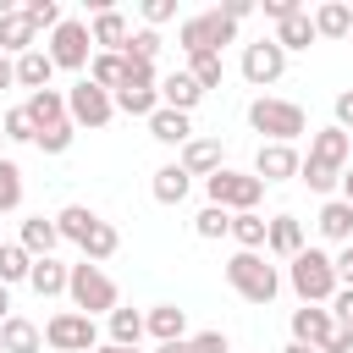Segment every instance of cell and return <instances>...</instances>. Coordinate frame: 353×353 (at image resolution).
Wrapping results in <instances>:
<instances>
[{
  "label": "cell",
  "instance_id": "cell-1",
  "mask_svg": "<svg viewBox=\"0 0 353 353\" xmlns=\"http://www.w3.org/2000/svg\"><path fill=\"white\" fill-rule=\"evenodd\" d=\"M287 287L303 298V303H331L336 298V265H331V254H320V248H303L298 259H287Z\"/></svg>",
  "mask_w": 353,
  "mask_h": 353
},
{
  "label": "cell",
  "instance_id": "cell-2",
  "mask_svg": "<svg viewBox=\"0 0 353 353\" xmlns=\"http://www.w3.org/2000/svg\"><path fill=\"white\" fill-rule=\"evenodd\" d=\"M226 281H232V292H237L243 303H270V298L281 292L276 265H265V254H254V248H237V254L226 259Z\"/></svg>",
  "mask_w": 353,
  "mask_h": 353
},
{
  "label": "cell",
  "instance_id": "cell-3",
  "mask_svg": "<svg viewBox=\"0 0 353 353\" xmlns=\"http://www.w3.org/2000/svg\"><path fill=\"white\" fill-rule=\"evenodd\" d=\"M66 298H72V309H77V314H88V320H99V314L110 320V314L121 309L116 281H110L99 265H88V259H83V265H72V287H66Z\"/></svg>",
  "mask_w": 353,
  "mask_h": 353
},
{
  "label": "cell",
  "instance_id": "cell-4",
  "mask_svg": "<svg viewBox=\"0 0 353 353\" xmlns=\"http://www.w3.org/2000/svg\"><path fill=\"white\" fill-rule=\"evenodd\" d=\"M248 127H254V132H265L270 143H292V138H303V132H309V116H303V105H292V99L259 94V99L248 105Z\"/></svg>",
  "mask_w": 353,
  "mask_h": 353
},
{
  "label": "cell",
  "instance_id": "cell-5",
  "mask_svg": "<svg viewBox=\"0 0 353 353\" xmlns=\"http://www.w3.org/2000/svg\"><path fill=\"white\" fill-rule=\"evenodd\" d=\"M232 39H237V22H232V17H221V6L176 22V44H182V55H188V61H193V55H221V44H232Z\"/></svg>",
  "mask_w": 353,
  "mask_h": 353
},
{
  "label": "cell",
  "instance_id": "cell-6",
  "mask_svg": "<svg viewBox=\"0 0 353 353\" xmlns=\"http://www.w3.org/2000/svg\"><path fill=\"white\" fill-rule=\"evenodd\" d=\"M204 193H210V204H221V210L243 215V210H259V199H265V182H259L254 171H232V165H221V171L204 182Z\"/></svg>",
  "mask_w": 353,
  "mask_h": 353
},
{
  "label": "cell",
  "instance_id": "cell-7",
  "mask_svg": "<svg viewBox=\"0 0 353 353\" xmlns=\"http://www.w3.org/2000/svg\"><path fill=\"white\" fill-rule=\"evenodd\" d=\"M44 347L50 353H94L99 347V325L88 314H77V309H61V314L44 320Z\"/></svg>",
  "mask_w": 353,
  "mask_h": 353
},
{
  "label": "cell",
  "instance_id": "cell-8",
  "mask_svg": "<svg viewBox=\"0 0 353 353\" xmlns=\"http://www.w3.org/2000/svg\"><path fill=\"white\" fill-rule=\"evenodd\" d=\"M50 61H55V72H83V77H88V61H94V33H88V22L66 17V22L50 33Z\"/></svg>",
  "mask_w": 353,
  "mask_h": 353
},
{
  "label": "cell",
  "instance_id": "cell-9",
  "mask_svg": "<svg viewBox=\"0 0 353 353\" xmlns=\"http://www.w3.org/2000/svg\"><path fill=\"white\" fill-rule=\"evenodd\" d=\"M66 116H72V127H105V121L116 116V94H105L99 83L77 77V83L66 88Z\"/></svg>",
  "mask_w": 353,
  "mask_h": 353
},
{
  "label": "cell",
  "instance_id": "cell-10",
  "mask_svg": "<svg viewBox=\"0 0 353 353\" xmlns=\"http://www.w3.org/2000/svg\"><path fill=\"white\" fill-rule=\"evenodd\" d=\"M281 72H287V50H281L276 39H254V44H243V77H248L254 88L276 83Z\"/></svg>",
  "mask_w": 353,
  "mask_h": 353
},
{
  "label": "cell",
  "instance_id": "cell-11",
  "mask_svg": "<svg viewBox=\"0 0 353 353\" xmlns=\"http://www.w3.org/2000/svg\"><path fill=\"white\" fill-rule=\"evenodd\" d=\"M298 165H303V154H298L292 143H259V154H254V176H259L265 188L298 176Z\"/></svg>",
  "mask_w": 353,
  "mask_h": 353
},
{
  "label": "cell",
  "instance_id": "cell-12",
  "mask_svg": "<svg viewBox=\"0 0 353 353\" xmlns=\"http://www.w3.org/2000/svg\"><path fill=\"white\" fill-rule=\"evenodd\" d=\"M331 331H336L331 303H303V309H292V342H303V347H325Z\"/></svg>",
  "mask_w": 353,
  "mask_h": 353
},
{
  "label": "cell",
  "instance_id": "cell-13",
  "mask_svg": "<svg viewBox=\"0 0 353 353\" xmlns=\"http://www.w3.org/2000/svg\"><path fill=\"white\" fill-rule=\"evenodd\" d=\"M88 33H94V50H110V55H121V50H127V39H132V28H127V17H121L116 6H94Z\"/></svg>",
  "mask_w": 353,
  "mask_h": 353
},
{
  "label": "cell",
  "instance_id": "cell-14",
  "mask_svg": "<svg viewBox=\"0 0 353 353\" xmlns=\"http://www.w3.org/2000/svg\"><path fill=\"white\" fill-rule=\"evenodd\" d=\"M28 50H39V28H33V17L17 6V11H6L0 17V55H28Z\"/></svg>",
  "mask_w": 353,
  "mask_h": 353
},
{
  "label": "cell",
  "instance_id": "cell-15",
  "mask_svg": "<svg viewBox=\"0 0 353 353\" xmlns=\"http://www.w3.org/2000/svg\"><path fill=\"white\" fill-rule=\"evenodd\" d=\"M199 99H204V88H199V77H193L188 66H182V72H165V77H160V105H165V110H182V116H188V110H193Z\"/></svg>",
  "mask_w": 353,
  "mask_h": 353
},
{
  "label": "cell",
  "instance_id": "cell-16",
  "mask_svg": "<svg viewBox=\"0 0 353 353\" xmlns=\"http://www.w3.org/2000/svg\"><path fill=\"white\" fill-rule=\"evenodd\" d=\"M347 154H353V132H342L336 121H331V127H320V132L309 138V160H325V165L347 171Z\"/></svg>",
  "mask_w": 353,
  "mask_h": 353
},
{
  "label": "cell",
  "instance_id": "cell-17",
  "mask_svg": "<svg viewBox=\"0 0 353 353\" xmlns=\"http://www.w3.org/2000/svg\"><path fill=\"white\" fill-rule=\"evenodd\" d=\"M176 165L188 171V176H215L221 171V138H188L182 143V154H176Z\"/></svg>",
  "mask_w": 353,
  "mask_h": 353
},
{
  "label": "cell",
  "instance_id": "cell-18",
  "mask_svg": "<svg viewBox=\"0 0 353 353\" xmlns=\"http://www.w3.org/2000/svg\"><path fill=\"white\" fill-rule=\"evenodd\" d=\"M33 259H50L55 248H61V226H55V215H28L22 221V237H17Z\"/></svg>",
  "mask_w": 353,
  "mask_h": 353
},
{
  "label": "cell",
  "instance_id": "cell-19",
  "mask_svg": "<svg viewBox=\"0 0 353 353\" xmlns=\"http://www.w3.org/2000/svg\"><path fill=\"white\" fill-rule=\"evenodd\" d=\"M314 226H320L325 243H342V248H347V243H353V204H347V199H325L320 215H314Z\"/></svg>",
  "mask_w": 353,
  "mask_h": 353
},
{
  "label": "cell",
  "instance_id": "cell-20",
  "mask_svg": "<svg viewBox=\"0 0 353 353\" xmlns=\"http://www.w3.org/2000/svg\"><path fill=\"white\" fill-rule=\"evenodd\" d=\"M149 138L165 143V149H182V143L193 138V121H188L182 110H165V105H160V110L149 116Z\"/></svg>",
  "mask_w": 353,
  "mask_h": 353
},
{
  "label": "cell",
  "instance_id": "cell-21",
  "mask_svg": "<svg viewBox=\"0 0 353 353\" xmlns=\"http://www.w3.org/2000/svg\"><path fill=\"white\" fill-rule=\"evenodd\" d=\"M265 248L281 254V259H298V254H303V221H298V215H270V237H265Z\"/></svg>",
  "mask_w": 353,
  "mask_h": 353
},
{
  "label": "cell",
  "instance_id": "cell-22",
  "mask_svg": "<svg viewBox=\"0 0 353 353\" xmlns=\"http://www.w3.org/2000/svg\"><path fill=\"white\" fill-rule=\"evenodd\" d=\"M28 287H33L39 298H61V292L72 287V265H61L55 254H50V259H33V276H28Z\"/></svg>",
  "mask_w": 353,
  "mask_h": 353
},
{
  "label": "cell",
  "instance_id": "cell-23",
  "mask_svg": "<svg viewBox=\"0 0 353 353\" xmlns=\"http://www.w3.org/2000/svg\"><path fill=\"white\" fill-rule=\"evenodd\" d=\"M0 347H6V353H44V331H39L28 314H11V320L0 325Z\"/></svg>",
  "mask_w": 353,
  "mask_h": 353
},
{
  "label": "cell",
  "instance_id": "cell-24",
  "mask_svg": "<svg viewBox=\"0 0 353 353\" xmlns=\"http://www.w3.org/2000/svg\"><path fill=\"white\" fill-rule=\"evenodd\" d=\"M50 77H55V61H50V50H44V44H39V50H28V55H17V83H22L28 94L50 88Z\"/></svg>",
  "mask_w": 353,
  "mask_h": 353
},
{
  "label": "cell",
  "instance_id": "cell-25",
  "mask_svg": "<svg viewBox=\"0 0 353 353\" xmlns=\"http://www.w3.org/2000/svg\"><path fill=\"white\" fill-rule=\"evenodd\" d=\"M28 116H33V127L44 132V127H55V121H72L66 116V94L61 88H39V94H28V105H22Z\"/></svg>",
  "mask_w": 353,
  "mask_h": 353
},
{
  "label": "cell",
  "instance_id": "cell-26",
  "mask_svg": "<svg viewBox=\"0 0 353 353\" xmlns=\"http://www.w3.org/2000/svg\"><path fill=\"white\" fill-rule=\"evenodd\" d=\"M188 188H193V176H188L176 160H171V165H160V171H154V182H149L154 204H165V210H171V204H182V199H188Z\"/></svg>",
  "mask_w": 353,
  "mask_h": 353
},
{
  "label": "cell",
  "instance_id": "cell-27",
  "mask_svg": "<svg viewBox=\"0 0 353 353\" xmlns=\"http://www.w3.org/2000/svg\"><path fill=\"white\" fill-rule=\"evenodd\" d=\"M143 320H149V336H154V342H188V336H182V331H188V309H176V303H154Z\"/></svg>",
  "mask_w": 353,
  "mask_h": 353
},
{
  "label": "cell",
  "instance_id": "cell-28",
  "mask_svg": "<svg viewBox=\"0 0 353 353\" xmlns=\"http://www.w3.org/2000/svg\"><path fill=\"white\" fill-rule=\"evenodd\" d=\"M270 39H276V44H281V50L292 55V50H309V44H314L320 33H314V17H309V11H298V17L276 22V33H270Z\"/></svg>",
  "mask_w": 353,
  "mask_h": 353
},
{
  "label": "cell",
  "instance_id": "cell-29",
  "mask_svg": "<svg viewBox=\"0 0 353 353\" xmlns=\"http://www.w3.org/2000/svg\"><path fill=\"white\" fill-rule=\"evenodd\" d=\"M88 83H99L105 94H116V88L127 83V55H110V50H94V61H88Z\"/></svg>",
  "mask_w": 353,
  "mask_h": 353
},
{
  "label": "cell",
  "instance_id": "cell-30",
  "mask_svg": "<svg viewBox=\"0 0 353 353\" xmlns=\"http://www.w3.org/2000/svg\"><path fill=\"white\" fill-rule=\"evenodd\" d=\"M314 33H320V39H347V33H353V6H347V0H325V6L314 11Z\"/></svg>",
  "mask_w": 353,
  "mask_h": 353
},
{
  "label": "cell",
  "instance_id": "cell-31",
  "mask_svg": "<svg viewBox=\"0 0 353 353\" xmlns=\"http://www.w3.org/2000/svg\"><path fill=\"white\" fill-rule=\"evenodd\" d=\"M265 237H270V221L259 215V210H243V215H232V243L237 248H265Z\"/></svg>",
  "mask_w": 353,
  "mask_h": 353
},
{
  "label": "cell",
  "instance_id": "cell-32",
  "mask_svg": "<svg viewBox=\"0 0 353 353\" xmlns=\"http://www.w3.org/2000/svg\"><path fill=\"white\" fill-rule=\"evenodd\" d=\"M77 248H83V259H88V265H105V259L121 248V232H116L110 221H94V232H88Z\"/></svg>",
  "mask_w": 353,
  "mask_h": 353
},
{
  "label": "cell",
  "instance_id": "cell-33",
  "mask_svg": "<svg viewBox=\"0 0 353 353\" xmlns=\"http://www.w3.org/2000/svg\"><path fill=\"white\" fill-rule=\"evenodd\" d=\"M33 276V254L22 243H0V287H17Z\"/></svg>",
  "mask_w": 353,
  "mask_h": 353
},
{
  "label": "cell",
  "instance_id": "cell-34",
  "mask_svg": "<svg viewBox=\"0 0 353 353\" xmlns=\"http://www.w3.org/2000/svg\"><path fill=\"white\" fill-rule=\"evenodd\" d=\"M94 221H99V215H94L88 204H66V210L55 215V226H61V243H83V237L94 232Z\"/></svg>",
  "mask_w": 353,
  "mask_h": 353
},
{
  "label": "cell",
  "instance_id": "cell-35",
  "mask_svg": "<svg viewBox=\"0 0 353 353\" xmlns=\"http://www.w3.org/2000/svg\"><path fill=\"white\" fill-rule=\"evenodd\" d=\"M116 110L121 116H154L160 110V88H116Z\"/></svg>",
  "mask_w": 353,
  "mask_h": 353
},
{
  "label": "cell",
  "instance_id": "cell-36",
  "mask_svg": "<svg viewBox=\"0 0 353 353\" xmlns=\"http://www.w3.org/2000/svg\"><path fill=\"white\" fill-rule=\"evenodd\" d=\"M143 331H149V320H143L138 309H116V314H110V342H116V347H138Z\"/></svg>",
  "mask_w": 353,
  "mask_h": 353
},
{
  "label": "cell",
  "instance_id": "cell-37",
  "mask_svg": "<svg viewBox=\"0 0 353 353\" xmlns=\"http://www.w3.org/2000/svg\"><path fill=\"white\" fill-rule=\"evenodd\" d=\"M193 232H199L204 243H215V237H232V210H221V204H204V210L193 215Z\"/></svg>",
  "mask_w": 353,
  "mask_h": 353
},
{
  "label": "cell",
  "instance_id": "cell-38",
  "mask_svg": "<svg viewBox=\"0 0 353 353\" xmlns=\"http://www.w3.org/2000/svg\"><path fill=\"white\" fill-rule=\"evenodd\" d=\"M0 127H6V143H39V127H33V116L17 105V110H6L0 116Z\"/></svg>",
  "mask_w": 353,
  "mask_h": 353
},
{
  "label": "cell",
  "instance_id": "cell-39",
  "mask_svg": "<svg viewBox=\"0 0 353 353\" xmlns=\"http://www.w3.org/2000/svg\"><path fill=\"white\" fill-rule=\"evenodd\" d=\"M298 176L309 182V193H331V188L342 182V171H336V165H325V160H303V165H298Z\"/></svg>",
  "mask_w": 353,
  "mask_h": 353
},
{
  "label": "cell",
  "instance_id": "cell-40",
  "mask_svg": "<svg viewBox=\"0 0 353 353\" xmlns=\"http://www.w3.org/2000/svg\"><path fill=\"white\" fill-rule=\"evenodd\" d=\"M127 61H143V66H154V55H160V33L154 28H138L132 39H127V50H121Z\"/></svg>",
  "mask_w": 353,
  "mask_h": 353
},
{
  "label": "cell",
  "instance_id": "cell-41",
  "mask_svg": "<svg viewBox=\"0 0 353 353\" xmlns=\"http://www.w3.org/2000/svg\"><path fill=\"white\" fill-rule=\"evenodd\" d=\"M188 72H193V77H199V88L210 94V88H221V77H226V61H221V55H193V61H188Z\"/></svg>",
  "mask_w": 353,
  "mask_h": 353
},
{
  "label": "cell",
  "instance_id": "cell-42",
  "mask_svg": "<svg viewBox=\"0 0 353 353\" xmlns=\"http://www.w3.org/2000/svg\"><path fill=\"white\" fill-rule=\"evenodd\" d=\"M17 204H22V171H17V160H0V215Z\"/></svg>",
  "mask_w": 353,
  "mask_h": 353
},
{
  "label": "cell",
  "instance_id": "cell-43",
  "mask_svg": "<svg viewBox=\"0 0 353 353\" xmlns=\"http://www.w3.org/2000/svg\"><path fill=\"white\" fill-rule=\"evenodd\" d=\"M72 138H77V127H72V121H55V127H44V132H39V143H33V149H44V154H66V149H72Z\"/></svg>",
  "mask_w": 353,
  "mask_h": 353
},
{
  "label": "cell",
  "instance_id": "cell-44",
  "mask_svg": "<svg viewBox=\"0 0 353 353\" xmlns=\"http://www.w3.org/2000/svg\"><path fill=\"white\" fill-rule=\"evenodd\" d=\"M22 11H28V17H33V28H50V33H55V28H61V22H66V17H61V6H55V0H28V6H22Z\"/></svg>",
  "mask_w": 353,
  "mask_h": 353
},
{
  "label": "cell",
  "instance_id": "cell-45",
  "mask_svg": "<svg viewBox=\"0 0 353 353\" xmlns=\"http://www.w3.org/2000/svg\"><path fill=\"white\" fill-rule=\"evenodd\" d=\"M188 353H232V342H226V331H199V336H188Z\"/></svg>",
  "mask_w": 353,
  "mask_h": 353
},
{
  "label": "cell",
  "instance_id": "cell-46",
  "mask_svg": "<svg viewBox=\"0 0 353 353\" xmlns=\"http://www.w3.org/2000/svg\"><path fill=\"white\" fill-rule=\"evenodd\" d=\"M176 17V0H143V22L149 28H160V22H171Z\"/></svg>",
  "mask_w": 353,
  "mask_h": 353
},
{
  "label": "cell",
  "instance_id": "cell-47",
  "mask_svg": "<svg viewBox=\"0 0 353 353\" xmlns=\"http://www.w3.org/2000/svg\"><path fill=\"white\" fill-rule=\"evenodd\" d=\"M331 320H336V325H353V287H336V298H331Z\"/></svg>",
  "mask_w": 353,
  "mask_h": 353
},
{
  "label": "cell",
  "instance_id": "cell-48",
  "mask_svg": "<svg viewBox=\"0 0 353 353\" xmlns=\"http://www.w3.org/2000/svg\"><path fill=\"white\" fill-rule=\"evenodd\" d=\"M331 110H336V127H342V132H353V88H342Z\"/></svg>",
  "mask_w": 353,
  "mask_h": 353
},
{
  "label": "cell",
  "instance_id": "cell-49",
  "mask_svg": "<svg viewBox=\"0 0 353 353\" xmlns=\"http://www.w3.org/2000/svg\"><path fill=\"white\" fill-rule=\"evenodd\" d=\"M331 265H336V281H342V287H353V243H347V248H336V254H331Z\"/></svg>",
  "mask_w": 353,
  "mask_h": 353
},
{
  "label": "cell",
  "instance_id": "cell-50",
  "mask_svg": "<svg viewBox=\"0 0 353 353\" xmlns=\"http://www.w3.org/2000/svg\"><path fill=\"white\" fill-rule=\"evenodd\" d=\"M298 11H303L298 0H265V17H270V22H287V17H298Z\"/></svg>",
  "mask_w": 353,
  "mask_h": 353
},
{
  "label": "cell",
  "instance_id": "cell-51",
  "mask_svg": "<svg viewBox=\"0 0 353 353\" xmlns=\"http://www.w3.org/2000/svg\"><path fill=\"white\" fill-rule=\"evenodd\" d=\"M320 353H353V325H336V331H331V342H325Z\"/></svg>",
  "mask_w": 353,
  "mask_h": 353
},
{
  "label": "cell",
  "instance_id": "cell-52",
  "mask_svg": "<svg viewBox=\"0 0 353 353\" xmlns=\"http://www.w3.org/2000/svg\"><path fill=\"white\" fill-rule=\"evenodd\" d=\"M221 17H232V22H243V17H254V6H248V0H226V6H221Z\"/></svg>",
  "mask_w": 353,
  "mask_h": 353
},
{
  "label": "cell",
  "instance_id": "cell-53",
  "mask_svg": "<svg viewBox=\"0 0 353 353\" xmlns=\"http://www.w3.org/2000/svg\"><path fill=\"white\" fill-rule=\"evenodd\" d=\"M11 83H17V61H11V55H0V88H11Z\"/></svg>",
  "mask_w": 353,
  "mask_h": 353
},
{
  "label": "cell",
  "instance_id": "cell-54",
  "mask_svg": "<svg viewBox=\"0 0 353 353\" xmlns=\"http://www.w3.org/2000/svg\"><path fill=\"white\" fill-rule=\"evenodd\" d=\"M11 320V287H0V325Z\"/></svg>",
  "mask_w": 353,
  "mask_h": 353
},
{
  "label": "cell",
  "instance_id": "cell-55",
  "mask_svg": "<svg viewBox=\"0 0 353 353\" xmlns=\"http://www.w3.org/2000/svg\"><path fill=\"white\" fill-rule=\"evenodd\" d=\"M154 353H188V342H160Z\"/></svg>",
  "mask_w": 353,
  "mask_h": 353
},
{
  "label": "cell",
  "instance_id": "cell-56",
  "mask_svg": "<svg viewBox=\"0 0 353 353\" xmlns=\"http://www.w3.org/2000/svg\"><path fill=\"white\" fill-rule=\"evenodd\" d=\"M342 199L353 204V171H342Z\"/></svg>",
  "mask_w": 353,
  "mask_h": 353
},
{
  "label": "cell",
  "instance_id": "cell-57",
  "mask_svg": "<svg viewBox=\"0 0 353 353\" xmlns=\"http://www.w3.org/2000/svg\"><path fill=\"white\" fill-rule=\"evenodd\" d=\"M94 353H138V347H116V342H99Z\"/></svg>",
  "mask_w": 353,
  "mask_h": 353
},
{
  "label": "cell",
  "instance_id": "cell-58",
  "mask_svg": "<svg viewBox=\"0 0 353 353\" xmlns=\"http://www.w3.org/2000/svg\"><path fill=\"white\" fill-rule=\"evenodd\" d=\"M281 353H320V347H303V342H287Z\"/></svg>",
  "mask_w": 353,
  "mask_h": 353
},
{
  "label": "cell",
  "instance_id": "cell-59",
  "mask_svg": "<svg viewBox=\"0 0 353 353\" xmlns=\"http://www.w3.org/2000/svg\"><path fill=\"white\" fill-rule=\"evenodd\" d=\"M0 143H6V127H0Z\"/></svg>",
  "mask_w": 353,
  "mask_h": 353
},
{
  "label": "cell",
  "instance_id": "cell-60",
  "mask_svg": "<svg viewBox=\"0 0 353 353\" xmlns=\"http://www.w3.org/2000/svg\"><path fill=\"white\" fill-rule=\"evenodd\" d=\"M347 44H353V33H347Z\"/></svg>",
  "mask_w": 353,
  "mask_h": 353
},
{
  "label": "cell",
  "instance_id": "cell-61",
  "mask_svg": "<svg viewBox=\"0 0 353 353\" xmlns=\"http://www.w3.org/2000/svg\"><path fill=\"white\" fill-rule=\"evenodd\" d=\"M0 353H6V347H0Z\"/></svg>",
  "mask_w": 353,
  "mask_h": 353
}]
</instances>
